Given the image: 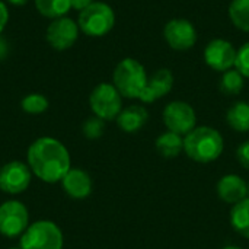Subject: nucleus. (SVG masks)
I'll list each match as a JSON object with an SVG mask.
<instances>
[{"mask_svg":"<svg viewBox=\"0 0 249 249\" xmlns=\"http://www.w3.org/2000/svg\"><path fill=\"white\" fill-rule=\"evenodd\" d=\"M248 198H249V184H248Z\"/></svg>","mask_w":249,"mask_h":249,"instance_id":"32","label":"nucleus"},{"mask_svg":"<svg viewBox=\"0 0 249 249\" xmlns=\"http://www.w3.org/2000/svg\"><path fill=\"white\" fill-rule=\"evenodd\" d=\"M236 159L238 162L245 168V169H249V140L242 143L238 150H236Z\"/></svg>","mask_w":249,"mask_h":249,"instance_id":"26","label":"nucleus"},{"mask_svg":"<svg viewBox=\"0 0 249 249\" xmlns=\"http://www.w3.org/2000/svg\"><path fill=\"white\" fill-rule=\"evenodd\" d=\"M229 18L235 28L249 32V0H232L229 6Z\"/></svg>","mask_w":249,"mask_h":249,"instance_id":"21","label":"nucleus"},{"mask_svg":"<svg viewBox=\"0 0 249 249\" xmlns=\"http://www.w3.org/2000/svg\"><path fill=\"white\" fill-rule=\"evenodd\" d=\"M225 147L222 134L207 125L196 127L184 137V152L200 163H209L222 155Z\"/></svg>","mask_w":249,"mask_h":249,"instance_id":"2","label":"nucleus"},{"mask_svg":"<svg viewBox=\"0 0 249 249\" xmlns=\"http://www.w3.org/2000/svg\"><path fill=\"white\" fill-rule=\"evenodd\" d=\"M226 121L235 131H249V104L239 101L235 102L226 114Z\"/></svg>","mask_w":249,"mask_h":249,"instance_id":"19","label":"nucleus"},{"mask_svg":"<svg viewBox=\"0 0 249 249\" xmlns=\"http://www.w3.org/2000/svg\"><path fill=\"white\" fill-rule=\"evenodd\" d=\"M172 86H174L172 71L169 69H159L147 80V85L139 99L144 104H152L168 95L172 90Z\"/></svg>","mask_w":249,"mask_h":249,"instance_id":"13","label":"nucleus"},{"mask_svg":"<svg viewBox=\"0 0 249 249\" xmlns=\"http://www.w3.org/2000/svg\"><path fill=\"white\" fill-rule=\"evenodd\" d=\"M9 3H12V4H15V6H23V4H26L29 0H7Z\"/></svg>","mask_w":249,"mask_h":249,"instance_id":"30","label":"nucleus"},{"mask_svg":"<svg viewBox=\"0 0 249 249\" xmlns=\"http://www.w3.org/2000/svg\"><path fill=\"white\" fill-rule=\"evenodd\" d=\"M29 226V213L18 200L4 201L0 206V233L6 238L22 236Z\"/></svg>","mask_w":249,"mask_h":249,"instance_id":"7","label":"nucleus"},{"mask_svg":"<svg viewBox=\"0 0 249 249\" xmlns=\"http://www.w3.org/2000/svg\"><path fill=\"white\" fill-rule=\"evenodd\" d=\"M235 69L244 76L249 77V41L245 42L236 53V61Z\"/></svg>","mask_w":249,"mask_h":249,"instance_id":"25","label":"nucleus"},{"mask_svg":"<svg viewBox=\"0 0 249 249\" xmlns=\"http://www.w3.org/2000/svg\"><path fill=\"white\" fill-rule=\"evenodd\" d=\"M231 225L238 235L249 239V198L236 203L232 207Z\"/></svg>","mask_w":249,"mask_h":249,"instance_id":"18","label":"nucleus"},{"mask_svg":"<svg viewBox=\"0 0 249 249\" xmlns=\"http://www.w3.org/2000/svg\"><path fill=\"white\" fill-rule=\"evenodd\" d=\"M112 80V85L117 88L121 96L128 99H139L147 85L149 77L144 66L140 61L127 57L117 64Z\"/></svg>","mask_w":249,"mask_h":249,"instance_id":"3","label":"nucleus"},{"mask_svg":"<svg viewBox=\"0 0 249 249\" xmlns=\"http://www.w3.org/2000/svg\"><path fill=\"white\" fill-rule=\"evenodd\" d=\"M222 249H242V248H239V247H233V245H229V247H225V248H222Z\"/></svg>","mask_w":249,"mask_h":249,"instance_id":"31","label":"nucleus"},{"mask_svg":"<svg viewBox=\"0 0 249 249\" xmlns=\"http://www.w3.org/2000/svg\"><path fill=\"white\" fill-rule=\"evenodd\" d=\"M20 248L63 249V233L54 222L38 220L22 233Z\"/></svg>","mask_w":249,"mask_h":249,"instance_id":"5","label":"nucleus"},{"mask_svg":"<svg viewBox=\"0 0 249 249\" xmlns=\"http://www.w3.org/2000/svg\"><path fill=\"white\" fill-rule=\"evenodd\" d=\"M7 55V44L6 41L0 36V60H3Z\"/></svg>","mask_w":249,"mask_h":249,"instance_id":"29","label":"nucleus"},{"mask_svg":"<svg viewBox=\"0 0 249 249\" xmlns=\"http://www.w3.org/2000/svg\"><path fill=\"white\" fill-rule=\"evenodd\" d=\"M10 249H22V248H10Z\"/></svg>","mask_w":249,"mask_h":249,"instance_id":"33","label":"nucleus"},{"mask_svg":"<svg viewBox=\"0 0 249 249\" xmlns=\"http://www.w3.org/2000/svg\"><path fill=\"white\" fill-rule=\"evenodd\" d=\"M79 36V25L66 16L53 19V22L48 25L45 38L48 44L57 50V51H64L69 50L74 45Z\"/></svg>","mask_w":249,"mask_h":249,"instance_id":"11","label":"nucleus"},{"mask_svg":"<svg viewBox=\"0 0 249 249\" xmlns=\"http://www.w3.org/2000/svg\"><path fill=\"white\" fill-rule=\"evenodd\" d=\"M155 147L160 156L166 159H174L184 150V139L179 134L168 130L156 139Z\"/></svg>","mask_w":249,"mask_h":249,"instance_id":"17","label":"nucleus"},{"mask_svg":"<svg viewBox=\"0 0 249 249\" xmlns=\"http://www.w3.org/2000/svg\"><path fill=\"white\" fill-rule=\"evenodd\" d=\"M242 89H244V76L236 69H231L223 73L220 80V90L225 95L233 96L241 93Z\"/></svg>","mask_w":249,"mask_h":249,"instance_id":"22","label":"nucleus"},{"mask_svg":"<svg viewBox=\"0 0 249 249\" xmlns=\"http://www.w3.org/2000/svg\"><path fill=\"white\" fill-rule=\"evenodd\" d=\"M163 38L172 50L187 51L196 45L197 31L188 19L175 18L166 22L163 28Z\"/></svg>","mask_w":249,"mask_h":249,"instance_id":"9","label":"nucleus"},{"mask_svg":"<svg viewBox=\"0 0 249 249\" xmlns=\"http://www.w3.org/2000/svg\"><path fill=\"white\" fill-rule=\"evenodd\" d=\"M217 194L222 201L235 206L236 203L248 198V184L241 177L229 174L219 179Z\"/></svg>","mask_w":249,"mask_h":249,"instance_id":"14","label":"nucleus"},{"mask_svg":"<svg viewBox=\"0 0 249 249\" xmlns=\"http://www.w3.org/2000/svg\"><path fill=\"white\" fill-rule=\"evenodd\" d=\"M61 185L66 194L76 200L86 198L92 193V179L89 174L77 168H71L63 177Z\"/></svg>","mask_w":249,"mask_h":249,"instance_id":"15","label":"nucleus"},{"mask_svg":"<svg viewBox=\"0 0 249 249\" xmlns=\"http://www.w3.org/2000/svg\"><path fill=\"white\" fill-rule=\"evenodd\" d=\"M162 118L166 128L179 136H187L191 130L196 128L197 123L194 108L184 101L169 102L163 109Z\"/></svg>","mask_w":249,"mask_h":249,"instance_id":"8","label":"nucleus"},{"mask_svg":"<svg viewBox=\"0 0 249 249\" xmlns=\"http://www.w3.org/2000/svg\"><path fill=\"white\" fill-rule=\"evenodd\" d=\"M89 105L95 117L111 121L123 111V96L111 83H99L89 96Z\"/></svg>","mask_w":249,"mask_h":249,"instance_id":"6","label":"nucleus"},{"mask_svg":"<svg viewBox=\"0 0 249 249\" xmlns=\"http://www.w3.org/2000/svg\"><path fill=\"white\" fill-rule=\"evenodd\" d=\"M77 25L88 36H104L112 31L115 25V13L109 4L104 1H93L79 13Z\"/></svg>","mask_w":249,"mask_h":249,"instance_id":"4","label":"nucleus"},{"mask_svg":"<svg viewBox=\"0 0 249 249\" xmlns=\"http://www.w3.org/2000/svg\"><path fill=\"white\" fill-rule=\"evenodd\" d=\"M7 20H9V10H7V6H6L3 1H0V34H1L3 29L6 28Z\"/></svg>","mask_w":249,"mask_h":249,"instance_id":"27","label":"nucleus"},{"mask_svg":"<svg viewBox=\"0 0 249 249\" xmlns=\"http://www.w3.org/2000/svg\"><path fill=\"white\" fill-rule=\"evenodd\" d=\"M104 130H105V123H104V120H101L98 117L88 118L83 124V134L90 140L99 139L104 134Z\"/></svg>","mask_w":249,"mask_h":249,"instance_id":"24","label":"nucleus"},{"mask_svg":"<svg viewBox=\"0 0 249 249\" xmlns=\"http://www.w3.org/2000/svg\"><path fill=\"white\" fill-rule=\"evenodd\" d=\"M32 178L31 168L19 160H13L0 168V190L6 194H20L23 193Z\"/></svg>","mask_w":249,"mask_h":249,"instance_id":"10","label":"nucleus"},{"mask_svg":"<svg viewBox=\"0 0 249 249\" xmlns=\"http://www.w3.org/2000/svg\"><path fill=\"white\" fill-rule=\"evenodd\" d=\"M70 3H71V7L73 9L82 12L83 9H86L88 6H90L93 3V0H70Z\"/></svg>","mask_w":249,"mask_h":249,"instance_id":"28","label":"nucleus"},{"mask_svg":"<svg viewBox=\"0 0 249 249\" xmlns=\"http://www.w3.org/2000/svg\"><path fill=\"white\" fill-rule=\"evenodd\" d=\"M115 120L118 127L124 133H137L146 125L149 120V112L142 105H131L123 109Z\"/></svg>","mask_w":249,"mask_h":249,"instance_id":"16","label":"nucleus"},{"mask_svg":"<svg viewBox=\"0 0 249 249\" xmlns=\"http://www.w3.org/2000/svg\"><path fill=\"white\" fill-rule=\"evenodd\" d=\"M236 53L238 50L233 47L232 42L222 38H216L206 45L204 61L210 69L225 73L235 67Z\"/></svg>","mask_w":249,"mask_h":249,"instance_id":"12","label":"nucleus"},{"mask_svg":"<svg viewBox=\"0 0 249 249\" xmlns=\"http://www.w3.org/2000/svg\"><path fill=\"white\" fill-rule=\"evenodd\" d=\"M28 166L32 174L47 184H55L71 169L70 153L53 137H41L28 149Z\"/></svg>","mask_w":249,"mask_h":249,"instance_id":"1","label":"nucleus"},{"mask_svg":"<svg viewBox=\"0 0 249 249\" xmlns=\"http://www.w3.org/2000/svg\"><path fill=\"white\" fill-rule=\"evenodd\" d=\"M20 107L26 114H42L48 109V99L41 93H29L22 99Z\"/></svg>","mask_w":249,"mask_h":249,"instance_id":"23","label":"nucleus"},{"mask_svg":"<svg viewBox=\"0 0 249 249\" xmlns=\"http://www.w3.org/2000/svg\"><path fill=\"white\" fill-rule=\"evenodd\" d=\"M36 10L50 19H57L64 16L70 9L71 3L70 0H34Z\"/></svg>","mask_w":249,"mask_h":249,"instance_id":"20","label":"nucleus"}]
</instances>
